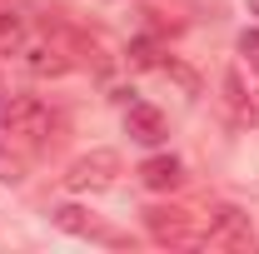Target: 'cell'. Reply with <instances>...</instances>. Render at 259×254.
<instances>
[{"label": "cell", "instance_id": "cell-9", "mask_svg": "<svg viewBox=\"0 0 259 254\" xmlns=\"http://www.w3.org/2000/svg\"><path fill=\"white\" fill-rule=\"evenodd\" d=\"M30 40V20L20 10H0V55H15Z\"/></svg>", "mask_w": 259, "mask_h": 254}, {"label": "cell", "instance_id": "cell-3", "mask_svg": "<svg viewBox=\"0 0 259 254\" xmlns=\"http://www.w3.org/2000/svg\"><path fill=\"white\" fill-rule=\"evenodd\" d=\"M15 65H20L25 75H35V80H60L75 60H70V50H65L60 40H50V35H35V30H30V40L15 50Z\"/></svg>", "mask_w": 259, "mask_h": 254}, {"label": "cell", "instance_id": "cell-10", "mask_svg": "<svg viewBox=\"0 0 259 254\" xmlns=\"http://www.w3.org/2000/svg\"><path fill=\"white\" fill-rule=\"evenodd\" d=\"M239 55H244V65H249V70H259V25L239 35Z\"/></svg>", "mask_w": 259, "mask_h": 254}, {"label": "cell", "instance_id": "cell-2", "mask_svg": "<svg viewBox=\"0 0 259 254\" xmlns=\"http://www.w3.org/2000/svg\"><path fill=\"white\" fill-rule=\"evenodd\" d=\"M120 155L115 150H90V155H80L70 170H65V190H75V194H100V190H110L115 180H120Z\"/></svg>", "mask_w": 259, "mask_h": 254}, {"label": "cell", "instance_id": "cell-5", "mask_svg": "<svg viewBox=\"0 0 259 254\" xmlns=\"http://www.w3.org/2000/svg\"><path fill=\"white\" fill-rule=\"evenodd\" d=\"M150 234L160 244H199L204 229H194L185 209H150Z\"/></svg>", "mask_w": 259, "mask_h": 254}, {"label": "cell", "instance_id": "cell-8", "mask_svg": "<svg viewBox=\"0 0 259 254\" xmlns=\"http://www.w3.org/2000/svg\"><path fill=\"white\" fill-rule=\"evenodd\" d=\"M140 180H145V190H175L180 180H185V164L175 155H155L140 164Z\"/></svg>", "mask_w": 259, "mask_h": 254}, {"label": "cell", "instance_id": "cell-4", "mask_svg": "<svg viewBox=\"0 0 259 254\" xmlns=\"http://www.w3.org/2000/svg\"><path fill=\"white\" fill-rule=\"evenodd\" d=\"M199 244H209V249H254V224H249L244 209L220 204V209L209 215V224H204Z\"/></svg>", "mask_w": 259, "mask_h": 254}, {"label": "cell", "instance_id": "cell-1", "mask_svg": "<svg viewBox=\"0 0 259 254\" xmlns=\"http://www.w3.org/2000/svg\"><path fill=\"white\" fill-rule=\"evenodd\" d=\"M50 130H55V115H50V105L40 95H15L0 105V140L10 150H20L25 159L50 140Z\"/></svg>", "mask_w": 259, "mask_h": 254}, {"label": "cell", "instance_id": "cell-6", "mask_svg": "<svg viewBox=\"0 0 259 254\" xmlns=\"http://www.w3.org/2000/svg\"><path fill=\"white\" fill-rule=\"evenodd\" d=\"M125 130H130V140H140V145H160L164 140V115L155 110V105L135 100V105L125 110Z\"/></svg>", "mask_w": 259, "mask_h": 254}, {"label": "cell", "instance_id": "cell-11", "mask_svg": "<svg viewBox=\"0 0 259 254\" xmlns=\"http://www.w3.org/2000/svg\"><path fill=\"white\" fill-rule=\"evenodd\" d=\"M249 10H254V15H259V0H249Z\"/></svg>", "mask_w": 259, "mask_h": 254}, {"label": "cell", "instance_id": "cell-7", "mask_svg": "<svg viewBox=\"0 0 259 254\" xmlns=\"http://www.w3.org/2000/svg\"><path fill=\"white\" fill-rule=\"evenodd\" d=\"M55 224H60V229H70V234L100 239V244H120V234H115V229H105L100 220H90V215H85V209H75V204H60V209H55Z\"/></svg>", "mask_w": 259, "mask_h": 254}]
</instances>
